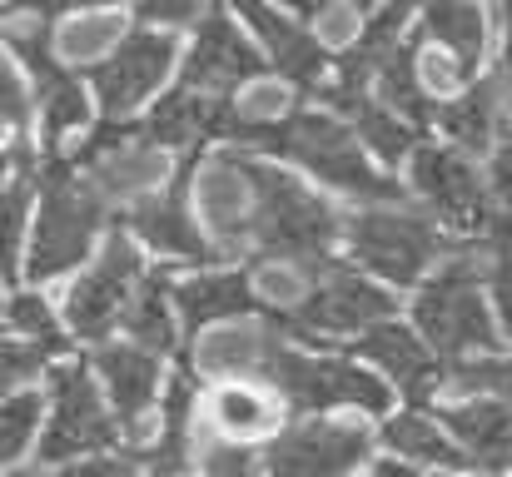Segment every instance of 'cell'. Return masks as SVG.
<instances>
[{
  "label": "cell",
  "mask_w": 512,
  "mask_h": 477,
  "mask_svg": "<svg viewBox=\"0 0 512 477\" xmlns=\"http://www.w3.org/2000/svg\"><path fill=\"white\" fill-rule=\"evenodd\" d=\"M239 150H264L279 159H299L309 174H319L329 189H339L358 204H403L398 179H388L373 159L363 135L343 120L339 110L319 105V110H289L284 120L269 125H239Z\"/></svg>",
  "instance_id": "obj_1"
},
{
  "label": "cell",
  "mask_w": 512,
  "mask_h": 477,
  "mask_svg": "<svg viewBox=\"0 0 512 477\" xmlns=\"http://www.w3.org/2000/svg\"><path fill=\"white\" fill-rule=\"evenodd\" d=\"M40 209H35V234H30V264L25 274L35 284L70 274L100 239L105 219H110V194L95 184V174H80L75 155H50L40 159Z\"/></svg>",
  "instance_id": "obj_2"
},
{
  "label": "cell",
  "mask_w": 512,
  "mask_h": 477,
  "mask_svg": "<svg viewBox=\"0 0 512 477\" xmlns=\"http://www.w3.org/2000/svg\"><path fill=\"white\" fill-rule=\"evenodd\" d=\"M483 279H488V259L478 249H453L418 289L413 299V323L418 333L433 343L438 358L463 363L478 353H498V333L503 323L488 314L483 299Z\"/></svg>",
  "instance_id": "obj_3"
},
{
  "label": "cell",
  "mask_w": 512,
  "mask_h": 477,
  "mask_svg": "<svg viewBox=\"0 0 512 477\" xmlns=\"http://www.w3.org/2000/svg\"><path fill=\"white\" fill-rule=\"evenodd\" d=\"M343 234V219L329 199L304 189L294 174L254 159V219L244 254L259 259H334V244Z\"/></svg>",
  "instance_id": "obj_4"
},
{
  "label": "cell",
  "mask_w": 512,
  "mask_h": 477,
  "mask_svg": "<svg viewBox=\"0 0 512 477\" xmlns=\"http://www.w3.org/2000/svg\"><path fill=\"white\" fill-rule=\"evenodd\" d=\"M343 229H348L353 259H358L368 274L388 279L393 289L423 284V279L453 254V244H448L423 214H413V209H403V204H363V209H353V219H348Z\"/></svg>",
  "instance_id": "obj_5"
},
{
  "label": "cell",
  "mask_w": 512,
  "mask_h": 477,
  "mask_svg": "<svg viewBox=\"0 0 512 477\" xmlns=\"http://www.w3.org/2000/svg\"><path fill=\"white\" fill-rule=\"evenodd\" d=\"M284 403L294 413H329V408H363V413H383L388 408V388L363 373L358 363H348L339 353H304V348H279L269 373H264Z\"/></svg>",
  "instance_id": "obj_6"
},
{
  "label": "cell",
  "mask_w": 512,
  "mask_h": 477,
  "mask_svg": "<svg viewBox=\"0 0 512 477\" xmlns=\"http://www.w3.org/2000/svg\"><path fill=\"white\" fill-rule=\"evenodd\" d=\"M110 393H100L95 373L85 363H60L50 378V428L40 433V463H75L85 453H100L120 438L125 423L105 408Z\"/></svg>",
  "instance_id": "obj_7"
},
{
  "label": "cell",
  "mask_w": 512,
  "mask_h": 477,
  "mask_svg": "<svg viewBox=\"0 0 512 477\" xmlns=\"http://www.w3.org/2000/svg\"><path fill=\"white\" fill-rule=\"evenodd\" d=\"M413 189L443 224L473 234V244L503 214L493 189H488V179H478V169H473L463 145H418L413 150Z\"/></svg>",
  "instance_id": "obj_8"
},
{
  "label": "cell",
  "mask_w": 512,
  "mask_h": 477,
  "mask_svg": "<svg viewBox=\"0 0 512 477\" xmlns=\"http://www.w3.org/2000/svg\"><path fill=\"white\" fill-rule=\"evenodd\" d=\"M398 309V299L388 294V289H378L373 279H363L358 269H329L324 279H319V289L294 309V314H274L284 328H289V338H304V343H314V338H334V333H363V328H373V323H383V318H393Z\"/></svg>",
  "instance_id": "obj_9"
},
{
  "label": "cell",
  "mask_w": 512,
  "mask_h": 477,
  "mask_svg": "<svg viewBox=\"0 0 512 477\" xmlns=\"http://www.w3.org/2000/svg\"><path fill=\"white\" fill-rule=\"evenodd\" d=\"M174 55H179V45H174L170 30H160V25L130 30V35L95 65V75H90L105 120H130V115L170 80Z\"/></svg>",
  "instance_id": "obj_10"
},
{
  "label": "cell",
  "mask_w": 512,
  "mask_h": 477,
  "mask_svg": "<svg viewBox=\"0 0 512 477\" xmlns=\"http://www.w3.org/2000/svg\"><path fill=\"white\" fill-rule=\"evenodd\" d=\"M140 254H135V239L115 234L100 259L80 274V284H70V299H65V318H70V333L75 338H90V343H105L115 333V323H125V309L140 289Z\"/></svg>",
  "instance_id": "obj_11"
},
{
  "label": "cell",
  "mask_w": 512,
  "mask_h": 477,
  "mask_svg": "<svg viewBox=\"0 0 512 477\" xmlns=\"http://www.w3.org/2000/svg\"><path fill=\"white\" fill-rule=\"evenodd\" d=\"M229 5H234V15L249 25V35L264 45L269 65H274L299 95H319V90L329 85V75H334L339 60L329 55L324 35H314V30L299 25L294 10H284V5H274V0H229Z\"/></svg>",
  "instance_id": "obj_12"
},
{
  "label": "cell",
  "mask_w": 512,
  "mask_h": 477,
  "mask_svg": "<svg viewBox=\"0 0 512 477\" xmlns=\"http://www.w3.org/2000/svg\"><path fill=\"white\" fill-rule=\"evenodd\" d=\"M194 174H199V150H184L179 169H174L170 194H160V189H155V194H140L120 219H125V229H130L135 239H145L155 254H170V259H184V264H209V259H219L224 249L209 244L214 234L199 229V219H194L189 204H184V189H189Z\"/></svg>",
  "instance_id": "obj_13"
},
{
  "label": "cell",
  "mask_w": 512,
  "mask_h": 477,
  "mask_svg": "<svg viewBox=\"0 0 512 477\" xmlns=\"http://www.w3.org/2000/svg\"><path fill=\"white\" fill-rule=\"evenodd\" d=\"M373 453V438L358 423H334V418H309L284 428L269 453H264V477H348L358 473Z\"/></svg>",
  "instance_id": "obj_14"
},
{
  "label": "cell",
  "mask_w": 512,
  "mask_h": 477,
  "mask_svg": "<svg viewBox=\"0 0 512 477\" xmlns=\"http://www.w3.org/2000/svg\"><path fill=\"white\" fill-rule=\"evenodd\" d=\"M229 0H214L194 30V45H189V60H184V75L179 85L189 90H204V95H229L239 85H254L264 75V45H254L224 10Z\"/></svg>",
  "instance_id": "obj_15"
},
{
  "label": "cell",
  "mask_w": 512,
  "mask_h": 477,
  "mask_svg": "<svg viewBox=\"0 0 512 477\" xmlns=\"http://www.w3.org/2000/svg\"><path fill=\"white\" fill-rule=\"evenodd\" d=\"M353 353L373 358V363L403 388V398H413V403H428V398L448 383V358H433V343L418 338L413 328L393 323V318L363 328L358 343H353Z\"/></svg>",
  "instance_id": "obj_16"
},
{
  "label": "cell",
  "mask_w": 512,
  "mask_h": 477,
  "mask_svg": "<svg viewBox=\"0 0 512 477\" xmlns=\"http://www.w3.org/2000/svg\"><path fill=\"white\" fill-rule=\"evenodd\" d=\"M284 323L279 318H239L234 328H219L209 338H194V368L199 373H224V378H264L274 353L284 348Z\"/></svg>",
  "instance_id": "obj_17"
},
{
  "label": "cell",
  "mask_w": 512,
  "mask_h": 477,
  "mask_svg": "<svg viewBox=\"0 0 512 477\" xmlns=\"http://www.w3.org/2000/svg\"><path fill=\"white\" fill-rule=\"evenodd\" d=\"M95 373H100V383H105V393H110L125 433H140V423H145V413L155 408V393H160V363H155V353L145 343H135V338L130 343H100Z\"/></svg>",
  "instance_id": "obj_18"
},
{
  "label": "cell",
  "mask_w": 512,
  "mask_h": 477,
  "mask_svg": "<svg viewBox=\"0 0 512 477\" xmlns=\"http://www.w3.org/2000/svg\"><path fill=\"white\" fill-rule=\"evenodd\" d=\"M284 393L264 378H224L219 388H209L204 398V423L234 443L244 438H264V433H279V418H284Z\"/></svg>",
  "instance_id": "obj_19"
},
{
  "label": "cell",
  "mask_w": 512,
  "mask_h": 477,
  "mask_svg": "<svg viewBox=\"0 0 512 477\" xmlns=\"http://www.w3.org/2000/svg\"><path fill=\"white\" fill-rule=\"evenodd\" d=\"M174 309H179V323L189 328V338H199V328L264 314V299H259V284L249 274L219 269V274H189V279H179L174 284Z\"/></svg>",
  "instance_id": "obj_20"
},
{
  "label": "cell",
  "mask_w": 512,
  "mask_h": 477,
  "mask_svg": "<svg viewBox=\"0 0 512 477\" xmlns=\"http://www.w3.org/2000/svg\"><path fill=\"white\" fill-rule=\"evenodd\" d=\"M438 418L468 448L473 463H483V468H508L512 463V403L508 398L468 393V403H453Z\"/></svg>",
  "instance_id": "obj_21"
},
{
  "label": "cell",
  "mask_w": 512,
  "mask_h": 477,
  "mask_svg": "<svg viewBox=\"0 0 512 477\" xmlns=\"http://www.w3.org/2000/svg\"><path fill=\"white\" fill-rule=\"evenodd\" d=\"M508 120L512 115H508V100H503V80H498V70H493L488 80L458 90L453 100H438V125H443L448 140L463 145L468 155L493 150Z\"/></svg>",
  "instance_id": "obj_22"
},
{
  "label": "cell",
  "mask_w": 512,
  "mask_h": 477,
  "mask_svg": "<svg viewBox=\"0 0 512 477\" xmlns=\"http://www.w3.org/2000/svg\"><path fill=\"white\" fill-rule=\"evenodd\" d=\"M418 25L433 45H443L468 70H478V60L488 50V15H483L478 0H423Z\"/></svg>",
  "instance_id": "obj_23"
},
{
  "label": "cell",
  "mask_w": 512,
  "mask_h": 477,
  "mask_svg": "<svg viewBox=\"0 0 512 477\" xmlns=\"http://www.w3.org/2000/svg\"><path fill=\"white\" fill-rule=\"evenodd\" d=\"M378 438L398 458H408V463H428V468H458V463H468V448L443 428V418H428V413H398V418L383 423Z\"/></svg>",
  "instance_id": "obj_24"
},
{
  "label": "cell",
  "mask_w": 512,
  "mask_h": 477,
  "mask_svg": "<svg viewBox=\"0 0 512 477\" xmlns=\"http://www.w3.org/2000/svg\"><path fill=\"white\" fill-rule=\"evenodd\" d=\"M125 333L135 343H145L150 353H170L179 338V309H174V284L170 274H145L130 309H125Z\"/></svg>",
  "instance_id": "obj_25"
},
{
  "label": "cell",
  "mask_w": 512,
  "mask_h": 477,
  "mask_svg": "<svg viewBox=\"0 0 512 477\" xmlns=\"http://www.w3.org/2000/svg\"><path fill=\"white\" fill-rule=\"evenodd\" d=\"M125 40V20L120 15H105V10H75L60 30H55V50H60V60H70V65H90V60H100L110 45H120Z\"/></svg>",
  "instance_id": "obj_26"
},
{
  "label": "cell",
  "mask_w": 512,
  "mask_h": 477,
  "mask_svg": "<svg viewBox=\"0 0 512 477\" xmlns=\"http://www.w3.org/2000/svg\"><path fill=\"white\" fill-rule=\"evenodd\" d=\"M448 383L463 388V393H493V398H508L512 403V358L483 353V358L448 363Z\"/></svg>",
  "instance_id": "obj_27"
},
{
  "label": "cell",
  "mask_w": 512,
  "mask_h": 477,
  "mask_svg": "<svg viewBox=\"0 0 512 477\" xmlns=\"http://www.w3.org/2000/svg\"><path fill=\"white\" fill-rule=\"evenodd\" d=\"M0 453H5V463H15L20 453H25V443L30 438H40V393H25V388H15L10 398H5V423H0Z\"/></svg>",
  "instance_id": "obj_28"
},
{
  "label": "cell",
  "mask_w": 512,
  "mask_h": 477,
  "mask_svg": "<svg viewBox=\"0 0 512 477\" xmlns=\"http://www.w3.org/2000/svg\"><path fill=\"white\" fill-rule=\"evenodd\" d=\"M10 333H15V338L50 343V348L65 353V333H60V323H55L50 304H45L40 294H15V299H10Z\"/></svg>",
  "instance_id": "obj_29"
},
{
  "label": "cell",
  "mask_w": 512,
  "mask_h": 477,
  "mask_svg": "<svg viewBox=\"0 0 512 477\" xmlns=\"http://www.w3.org/2000/svg\"><path fill=\"white\" fill-rule=\"evenodd\" d=\"M60 348H50V343H35V338H15L10 333V348H5V388L15 393L25 378H35L40 368H45V358H55Z\"/></svg>",
  "instance_id": "obj_30"
},
{
  "label": "cell",
  "mask_w": 512,
  "mask_h": 477,
  "mask_svg": "<svg viewBox=\"0 0 512 477\" xmlns=\"http://www.w3.org/2000/svg\"><path fill=\"white\" fill-rule=\"evenodd\" d=\"M199 5H204V0H130V10H135L145 25H160V30L194 25V20H199Z\"/></svg>",
  "instance_id": "obj_31"
},
{
  "label": "cell",
  "mask_w": 512,
  "mask_h": 477,
  "mask_svg": "<svg viewBox=\"0 0 512 477\" xmlns=\"http://www.w3.org/2000/svg\"><path fill=\"white\" fill-rule=\"evenodd\" d=\"M488 189H493V199H498V209H508L512 214V120L503 125V135H498V145L488 150Z\"/></svg>",
  "instance_id": "obj_32"
},
{
  "label": "cell",
  "mask_w": 512,
  "mask_h": 477,
  "mask_svg": "<svg viewBox=\"0 0 512 477\" xmlns=\"http://www.w3.org/2000/svg\"><path fill=\"white\" fill-rule=\"evenodd\" d=\"M488 259V284H493V309H498V323L512 338V249H498V254H483Z\"/></svg>",
  "instance_id": "obj_33"
},
{
  "label": "cell",
  "mask_w": 512,
  "mask_h": 477,
  "mask_svg": "<svg viewBox=\"0 0 512 477\" xmlns=\"http://www.w3.org/2000/svg\"><path fill=\"white\" fill-rule=\"evenodd\" d=\"M135 453L130 458H85V463H70L60 477H140L135 473Z\"/></svg>",
  "instance_id": "obj_34"
},
{
  "label": "cell",
  "mask_w": 512,
  "mask_h": 477,
  "mask_svg": "<svg viewBox=\"0 0 512 477\" xmlns=\"http://www.w3.org/2000/svg\"><path fill=\"white\" fill-rule=\"evenodd\" d=\"M5 95H10V105H5V120H10V140L20 145L25 140V125H30V105H25V80L10 70L5 75Z\"/></svg>",
  "instance_id": "obj_35"
},
{
  "label": "cell",
  "mask_w": 512,
  "mask_h": 477,
  "mask_svg": "<svg viewBox=\"0 0 512 477\" xmlns=\"http://www.w3.org/2000/svg\"><path fill=\"white\" fill-rule=\"evenodd\" d=\"M503 10V65H498V80H503V100H508V115H512V0H498Z\"/></svg>",
  "instance_id": "obj_36"
},
{
  "label": "cell",
  "mask_w": 512,
  "mask_h": 477,
  "mask_svg": "<svg viewBox=\"0 0 512 477\" xmlns=\"http://www.w3.org/2000/svg\"><path fill=\"white\" fill-rule=\"evenodd\" d=\"M45 15H75V10H105V5H120V0H25Z\"/></svg>",
  "instance_id": "obj_37"
},
{
  "label": "cell",
  "mask_w": 512,
  "mask_h": 477,
  "mask_svg": "<svg viewBox=\"0 0 512 477\" xmlns=\"http://www.w3.org/2000/svg\"><path fill=\"white\" fill-rule=\"evenodd\" d=\"M279 5H284V10H294V15H314L324 0H279Z\"/></svg>",
  "instance_id": "obj_38"
},
{
  "label": "cell",
  "mask_w": 512,
  "mask_h": 477,
  "mask_svg": "<svg viewBox=\"0 0 512 477\" xmlns=\"http://www.w3.org/2000/svg\"><path fill=\"white\" fill-rule=\"evenodd\" d=\"M378 5H383V0H353V10H358V15H373Z\"/></svg>",
  "instance_id": "obj_39"
},
{
  "label": "cell",
  "mask_w": 512,
  "mask_h": 477,
  "mask_svg": "<svg viewBox=\"0 0 512 477\" xmlns=\"http://www.w3.org/2000/svg\"><path fill=\"white\" fill-rule=\"evenodd\" d=\"M10 477H40V473H25V468H15V473H10Z\"/></svg>",
  "instance_id": "obj_40"
},
{
  "label": "cell",
  "mask_w": 512,
  "mask_h": 477,
  "mask_svg": "<svg viewBox=\"0 0 512 477\" xmlns=\"http://www.w3.org/2000/svg\"><path fill=\"white\" fill-rule=\"evenodd\" d=\"M174 477H204V473H174Z\"/></svg>",
  "instance_id": "obj_41"
}]
</instances>
